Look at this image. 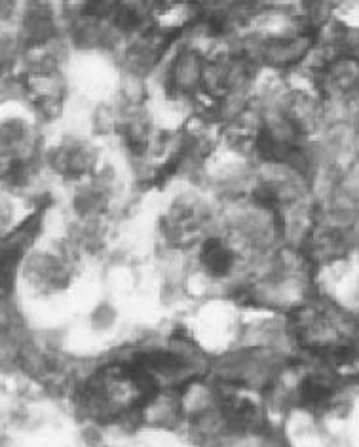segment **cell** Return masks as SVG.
I'll list each match as a JSON object with an SVG mask.
<instances>
[{"label":"cell","mask_w":359,"mask_h":447,"mask_svg":"<svg viewBox=\"0 0 359 447\" xmlns=\"http://www.w3.org/2000/svg\"><path fill=\"white\" fill-rule=\"evenodd\" d=\"M82 441L87 447H101V444H103V432H101L97 426H87V428H84V432H82Z\"/></svg>","instance_id":"cell-4"},{"label":"cell","mask_w":359,"mask_h":447,"mask_svg":"<svg viewBox=\"0 0 359 447\" xmlns=\"http://www.w3.org/2000/svg\"><path fill=\"white\" fill-rule=\"evenodd\" d=\"M141 418L152 426H172L181 421L179 394L177 390L160 389L149 400H144L141 407Z\"/></svg>","instance_id":"cell-1"},{"label":"cell","mask_w":359,"mask_h":447,"mask_svg":"<svg viewBox=\"0 0 359 447\" xmlns=\"http://www.w3.org/2000/svg\"><path fill=\"white\" fill-rule=\"evenodd\" d=\"M17 221L19 217H17V204L14 196L2 193L0 195V236H4Z\"/></svg>","instance_id":"cell-3"},{"label":"cell","mask_w":359,"mask_h":447,"mask_svg":"<svg viewBox=\"0 0 359 447\" xmlns=\"http://www.w3.org/2000/svg\"><path fill=\"white\" fill-rule=\"evenodd\" d=\"M12 446V440H10V436L4 432H0V447H10Z\"/></svg>","instance_id":"cell-5"},{"label":"cell","mask_w":359,"mask_h":447,"mask_svg":"<svg viewBox=\"0 0 359 447\" xmlns=\"http://www.w3.org/2000/svg\"><path fill=\"white\" fill-rule=\"evenodd\" d=\"M87 322H90V327L97 333H105L110 332L112 327L118 322V310L112 303L108 301H101L99 304H95L90 316H87Z\"/></svg>","instance_id":"cell-2"}]
</instances>
